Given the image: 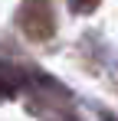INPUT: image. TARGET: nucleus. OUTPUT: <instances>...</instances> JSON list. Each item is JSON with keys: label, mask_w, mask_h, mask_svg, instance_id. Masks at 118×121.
Instances as JSON below:
<instances>
[{"label": "nucleus", "mask_w": 118, "mask_h": 121, "mask_svg": "<svg viewBox=\"0 0 118 121\" xmlns=\"http://www.w3.org/2000/svg\"><path fill=\"white\" fill-rule=\"evenodd\" d=\"M17 23L23 36L33 43H46L56 33V13H53V0H23L17 10Z\"/></svg>", "instance_id": "f257e3e1"}, {"label": "nucleus", "mask_w": 118, "mask_h": 121, "mask_svg": "<svg viewBox=\"0 0 118 121\" xmlns=\"http://www.w3.org/2000/svg\"><path fill=\"white\" fill-rule=\"evenodd\" d=\"M98 3H102V0H72V10H76V13H92Z\"/></svg>", "instance_id": "f03ea898"}]
</instances>
